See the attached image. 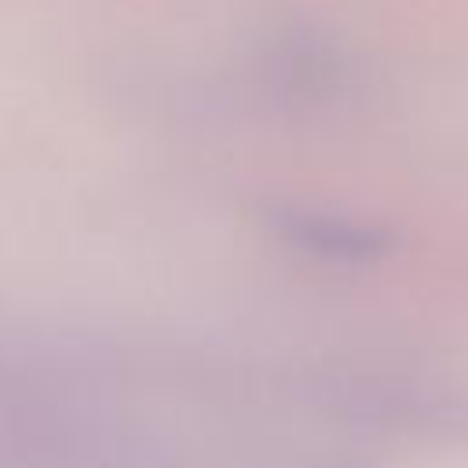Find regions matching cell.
Instances as JSON below:
<instances>
[{
  "mask_svg": "<svg viewBox=\"0 0 468 468\" xmlns=\"http://www.w3.org/2000/svg\"><path fill=\"white\" fill-rule=\"evenodd\" d=\"M285 227H289V238H296L300 245L333 252V256H369L380 249V238L373 230H362L329 216H289Z\"/></svg>",
  "mask_w": 468,
  "mask_h": 468,
  "instance_id": "1",
  "label": "cell"
}]
</instances>
